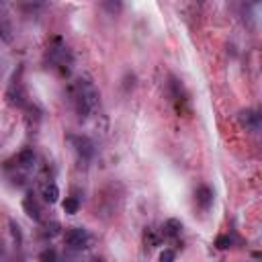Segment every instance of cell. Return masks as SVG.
Returning a JSON list of instances; mask_svg holds the SVG:
<instances>
[{
  "label": "cell",
  "instance_id": "3",
  "mask_svg": "<svg viewBox=\"0 0 262 262\" xmlns=\"http://www.w3.org/2000/svg\"><path fill=\"white\" fill-rule=\"evenodd\" d=\"M70 142L74 144V150H76V154L82 158V160H90L94 156V144L90 138H86V136H72Z\"/></svg>",
  "mask_w": 262,
  "mask_h": 262
},
{
  "label": "cell",
  "instance_id": "19",
  "mask_svg": "<svg viewBox=\"0 0 262 262\" xmlns=\"http://www.w3.org/2000/svg\"><path fill=\"white\" fill-rule=\"evenodd\" d=\"M102 6H104L106 10H111V12H117V10H121V4H119V2H115V4H113V2H104Z\"/></svg>",
  "mask_w": 262,
  "mask_h": 262
},
{
  "label": "cell",
  "instance_id": "2",
  "mask_svg": "<svg viewBox=\"0 0 262 262\" xmlns=\"http://www.w3.org/2000/svg\"><path fill=\"white\" fill-rule=\"evenodd\" d=\"M66 246L72 248V250H84L88 248V242H90V234L88 230L84 228H70L66 232Z\"/></svg>",
  "mask_w": 262,
  "mask_h": 262
},
{
  "label": "cell",
  "instance_id": "8",
  "mask_svg": "<svg viewBox=\"0 0 262 262\" xmlns=\"http://www.w3.org/2000/svg\"><path fill=\"white\" fill-rule=\"evenodd\" d=\"M180 232H182V224H180V220H166L164 222V226H162V236L164 238H178L180 236Z\"/></svg>",
  "mask_w": 262,
  "mask_h": 262
},
{
  "label": "cell",
  "instance_id": "14",
  "mask_svg": "<svg viewBox=\"0 0 262 262\" xmlns=\"http://www.w3.org/2000/svg\"><path fill=\"white\" fill-rule=\"evenodd\" d=\"M39 262H58V252L54 248H46L39 254Z\"/></svg>",
  "mask_w": 262,
  "mask_h": 262
},
{
  "label": "cell",
  "instance_id": "1",
  "mask_svg": "<svg viewBox=\"0 0 262 262\" xmlns=\"http://www.w3.org/2000/svg\"><path fill=\"white\" fill-rule=\"evenodd\" d=\"M74 102L80 119H86L98 106V90L88 78H80L74 84Z\"/></svg>",
  "mask_w": 262,
  "mask_h": 262
},
{
  "label": "cell",
  "instance_id": "13",
  "mask_svg": "<svg viewBox=\"0 0 262 262\" xmlns=\"http://www.w3.org/2000/svg\"><path fill=\"white\" fill-rule=\"evenodd\" d=\"M8 228H10V234H12V240L16 242V246H20L23 244V232H20V226L14 220H8Z\"/></svg>",
  "mask_w": 262,
  "mask_h": 262
},
{
  "label": "cell",
  "instance_id": "9",
  "mask_svg": "<svg viewBox=\"0 0 262 262\" xmlns=\"http://www.w3.org/2000/svg\"><path fill=\"white\" fill-rule=\"evenodd\" d=\"M41 196L46 199V203H58V199H60V188H58V184L56 182H46L41 186Z\"/></svg>",
  "mask_w": 262,
  "mask_h": 262
},
{
  "label": "cell",
  "instance_id": "10",
  "mask_svg": "<svg viewBox=\"0 0 262 262\" xmlns=\"http://www.w3.org/2000/svg\"><path fill=\"white\" fill-rule=\"evenodd\" d=\"M16 162H18V166L23 168V170H31V168L35 166V152H33L31 148H25V150L16 156Z\"/></svg>",
  "mask_w": 262,
  "mask_h": 262
},
{
  "label": "cell",
  "instance_id": "4",
  "mask_svg": "<svg viewBox=\"0 0 262 262\" xmlns=\"http://www.w3.org/2000/svg\"><path fill=\"white\" fill-rule=\"evenodd\" d=\"M6 100H8V104L18 106V108L27 104V92H25L23 84H20L18 80L12 82V84L8 86V90H6Z\"/></svg>",
  "mask_w": 262,
  "mask_h": 262
},
{
  "label": "cell",
  "instance_id": "18",
  "mask_svg": "<svg viewBox=\"0 0 262 262\" xmlns=\"http://www.w3.org/2000/svg\"><path fill=\"white\" fill-rule=\"evenodd\" d=\"M174 260H176V252L174 250H162L160 252L158 262H174Z\"/></svg>",
  "mask_w": 262,
  "mask_h": 262
},
{
  "label": "cell",
  "instance_id": "6",
  "mask_svg": "<svg viewBox=\"0 0 262 262\" xmlns=\"http://www.w3.org/2000/svg\"><path fill=\"white\" fill-rule=\"evenodd\" d=\"M23 209H25V213L31 217L33 222H41V205L37 203V199L31 192L23 199Z\"/></svg>",
  "mask_w": 262,
  "mask_h": 262
},
{
  "label": "cell",
  "instance_id": "16",
  "mask_svg": "<svg viewBox=\"0 0 262 262\" xmlns=\"http://www.w3.org/2000/svg\"><path fill=\"white\" fill-rule=\"evenodd\" d=\"M146 242H148V246H152V248L160 244V238L156 236V232L152 230V228H146Z\"/></svg>",
  "mask_w": 262,
  "mask_h": 262
},
{
  "label": "cell",
  "instance_id": "11",
  "mask_svg": "<svg viewBox=\"0 0 262 262\" xmlns=\"http://www.w3.org/2000/svg\"><path fill=\"white\" fill-rule=\"evenodd\" d=\"M62 209H64V213H68V215H76L80 211V201L76 199V196H68V199L62 203Z\"/></svg>",
  "mask_w": 262,
  "mask_h": 262
},
{
  "label": "cell",
  "instance_id": "5",
  "mask_svg": "<svg viewBox=\"0 0 262 262\" xmlns=\"http://www.w3.org/2000/svg\"><path fill=\"white\" fill-rule=\"evenodd\" d=\"M238 119L242 123V127H246L250 131L260 129V115H258V111H254V108H244V111H240Z\"/></svg>",
  "mask_w": 262,
  "mask_h": 262
},
{
  "label": "cell",
  "instance_id": "7",
  "mask_svg": "<svg viewBox=\"0 0 262 262\" xmlns=\"http://www.w3.org/2000/svg\"><path fill=\"white\" fill-rule=\"evenodd\" d=\"M194 199H196V203H199L203 209H209L213 205V190L203 184V186H199V188L194 190Z\"/></svg>",
  "mask_w": 262,
  "mask_h": 262
},
{
  "label": "cell",
  "instance_id": "15",
  "mask_svg": "<svg viewBox=\"0 0 262 262\" xmlns=\"http://www.w3.org/2000/svg\"><path fill=\"white\" fill-rule=\"evenodd\" d=\"M60 232H62V226H60L58 222H52V224L46 226V232H43V236H46V238H56V236H60Z\"/></svg>",
  "mask_w": 262,
  "mask_h": 262
},
{
  "label": "cell",
  "instance_id": "17",
  "mask_svg": "<svg viewBox=\"0 0 262 262\" xmlns=\"http://www.w3.org/2000/svg\"><path fill=\"white\" fill-rule=\"evenodd\" d=\"M215 246L220 248V250H228V248H232V238L230 236H220L215 240Z\"/></svg>",
  "mask_w": 262,
  "mask_h": 262
},
{
  "label": "cell",
  "instance_id": "12",
  "mask_svg": "<svg viewBox=\"0 0 262 262\" xmlns=\"http://www.w3.org/2000/svg\"><path fill=\"white\" fill-rule=\"evenodd\" d=\"M0 39L6 41V43L12 41V25H10L8 18H2V20H0Z\"/></svg>",
  "mask_w": 262,
  "mask_h": 262
}]
</instances>
